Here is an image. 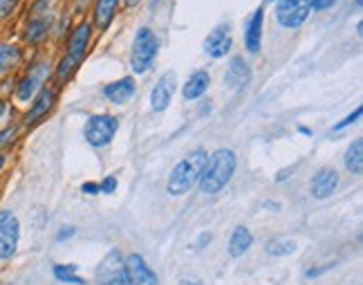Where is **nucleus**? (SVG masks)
Listing matches in <instances>:
<instances>
[{
    "mask_svg": "<svg viewBox=\"0 0 363 285\" xmlns=\"http://www.w3.org/2000/svg\"><path fill=\"white\" fill-rule=\"evenodd\" d=\"M141 3V0H126V5L128 7H135V5H139Z\"/></svg>",
    "mask_w": 363,
    "mask_h": 285,
    "instance_id": "35",
    "label": "nucleus"
},
{
    "mask_svg": "<svg viewBox=\"0 0 363 285\" xmlns=\"http://www.w3.org/2000/svg\"><path fill=\"white\" fill-rule=\"evenodd\" d=\"M343 164H345L347 171L355 173V175H359L363 171V141L361 139H355L352 144L347 146Z\"/></svg>",
    "mask_w": 363,
    "mask_h": 285,
    "instance_id": "22",
    "label": "nucleus"
},
{
    "mask_svg": "<svg viewBox=\"0 0 363 285\" xmlns=\"http://www.w3.org/2000/svg\"><path fill=\"white\" fill-rule=\"evenodd\" d=\"M114 189H117V178H114V175H108V178L99 185V193H114Z\"/></svg>",
    "mask_w": 363,
    "mask_h": 285,
    "instance_id": "28",
    "label": "nucleus"
},
{
    "mask_svg": "<svg viewBox=\"0 0 363 285\" xmlns=\"http://www.w3.org/2000/svg\"><path fill=\"white\" fill-rule=\"evenodd\" d=\"M251 243H254L251 231L247 227H236V231H233L231 238H229V254L233 258H240L242 254H247Z\"/></svg>",
    "mask_w": 363,
    "mask_h": 285,
    "instance_id": "20",
    "label": "nucleus"
},
{
    "mask_svg": "<svg viewBox=\"0 0 363 285\" xmlns=\"http://www.w3.org/2000/svg\"><path fill=\"white\" fill-rule=\"evenodd\" d=\"M81 191H83V193H90V196H95V193H99V185H95V182H85V185L81 187Z\"/></svg>",
    "mask_w": 363,
    "mask_h": 285,
    "instance_id": "32",
    "label": "nucleus"
},
{
    "mask_svg": "<svg viewBox=\"0 0 363 285\" xmlns=\"http://www.w3.org/2000/svg\"><path fill=\"white\" fill-rule=\"evenodd\" d=\"M103 95H106L108 101L117 103V106H121V103H126L135 95V81L131 79V76H126V79L108 83L106 88H103Z\"/></svg>",
    "mask_w": 363,
    "mask_h": 285,
    "instance_id": "17",
    "label": "nucleus"
},
{
    "mask_svg": "<svg viewBox=\"0 0 363 285\" xmlns=\"http://www.w3.org/2000/svg\"><path fill=\"white\" fill-rule=\"evenodd\" d=\"M296 250V243L294 240H271L267 245V252L271 256H287Z\"/></svg>",
    "mask_w": 363,
    "mask_h": 285,
    "instance_id": "25",
    "label": "nucleus"
},
{
    "mask_svg": "<svg viewBox=\"0 0 363 285\" xmlns=\"http://www.w3.org/2000/svg\"><path fill=\"white\" fill-rule=\"evenodd\" d=\"M236 173V153L229 151V149H218L209 160H206L204 168H202V175H200V189L202 193H213L222 191L229 180Z\"/></svg>",
    "mask_w": 363,
    "mask_h": 285,
    "instance_id": "1",
    "label": "nucleus"
},
{
    "mask_svg": "<svg viewBox=\"0 0 363 285\" xmlns=\"http://www.w3.org/2000/svg\"><path fill=\"white\" fill-rule=\"evenodd\" d=\"M312 3L309 0H278L276 3V21L285 30H296L307 21Z\"/></svg>",
    "mask_w": 363,
    "mask_h": 285,
    "instance_id": "6",
    "label": "nucleus"
},
{
    "mask_svg": "<svg viewBox=\"0 0 363 285\" xmlns=\"http://www.w3.org/2000/svg\"><path fill=\"white\" fill-rule=\"evenodd\" d=\"M5 110H7V103H5V101H0V117L5 115Z\"/></svg>",
    "mask_w": 363,
    "mask_h": 285,
    "instance_id": "34",
    "label": "nucleus"
},
{
    "mask_svg": "<svg viewBox=\"0 0 363 285\" xmlns=\"http://www.w3.org/2000/svg\"><path fill=\"white\" fill-rule=\"evenodd\" d=\"M97 281L101 285H128L124 256H121L119 250H110L106 254V258H103L99 269H97Z\"/></svg>",
    "mask_w": 363,
    "mask_h": 285,
    "instance_id": "8",
    "label": "nucleus"
},
{
    "mask_svg": "<svg viewBox=\"0 0 363 285\" xmlns=\"http://www.w3.org/2000/svg\"><path fill=\"white\" fill-rule=\"evenodd\" d=\"M309 3H312V9H316V11H326V9H330L336 0H309Z\"/></svg>",
    "mask_w": 363,
    "mask_h": 285,
    "instance_id": "30",
    "label": "nucleus"
},
{
    "mask_svg": "<svg viewBox=\"0 0 363 285\" xmlns=\"http://www.w3.org/2000/svg\"><path fill=\"white\" fill-rule=\"evenodd\" d=\"M336 187H339V173L334 171V168L326 166V168H319V171L314 173L312 178V196L319 198V200H326L330 198L332 193L336 191Z\"/></svg>",
    "mask_w": 363,
    "mask_h": 285,
    "instance_id": "12",
    "label": "nucleus"
},
{
    "mask_svg": "<svg viewBox=\"0 0 363 285\" xmlns=\"http://www.w3.org/2000/svg\"><path fill=\"white\" fill-rule=\"evenodd\" d=\"M231 28L229 25H218V28L209 34V38L204 41L206 54L213 59H222L227 57V52L231 50Z\"/></svg>",
    "mask_w": 363,
    "mask_h": 285,
    "instance_id": "13",
    "label": "nucleus"
},
{
    "mask_svg": "<svg viewBox=\"0 0 363 285\" xmlns=\"http://www.w3.org/2000/svg\"><path fill=\"white\" fill-rule=\"evenodd\" d=\"M126 267V281L128 285H157L155 272L146 265V261L139 254H131L124 258Z\"/></svg>",
    "mask_w": 363,
    "mask_h": 285,
    "instance_id": "10",
    "label": "nucleus"
},
{
    "mask_svg": "<svg viewBox=\"0 0 363 285\" xmlns=\"http://www.w3.org/2000/svg\"><path fill=\"white\" fill-rule=\"evenodd\" d=\"M72 236H74V227H63L56 234V240H66V238H72Z\"/></svg>",
    "mask_w": 363,
    "mask_h": 285,
    "instance_id": "31",
    "label": "nucleus"
},
{
    "mask_svg": "<svg viewBox=\"0 0 363 285\" xmlns=\"http://www.w3.org/2000/svg\"><path fill=\"white\" fill-rule=\"evenodd\" d=\"M14 7H16V0H0V18H7Z\"/></svg>",
    "mask_w": 363,
    "mask_h": 285,
    "instance_id": "29",
    "label": "nucleus"
},
{
    "mask_svg": "<svg viewBox=\"0 0 363 285\" xmlns=\"http://www.w3.org/2000/svg\"><path fill=\"white\" fill-rule=\"evenodd\" d=\"M160 41L150 28L137 30V36L133 41V57H131V68L135 74H144L150 70L155 57H157Z\"/></svg>",
    "mask_w": 363,
    "mask_h": 285,
    "instance_id": "4",
    "label": "nucleus"
},
{
    "mask_svg": "<svg viewBox=\"0 0 363 285\" xmlns=\"http://www.w3.org/2000/svg\"><path fill=\"white\" fill-rule=\"evenodd\" d=\"M263 23H265V9L258 7L251 18L244 25V45L251 52V54H258V50H261V43H263Z\"/></svg>",
    "mask_w": 363,
    "mask_h": 285,
    "instance_id": "14",
    "label": "nucleus"
},
{
    "mask_svg": "<svg viewBox=\"0 0 363 285\" xmlns=\"http://www.w3.org/2000/svg\"><path fill=\"white\" fill-rule=\"evenodd\" d=\"M54 277L70 285H85L81 277H76V265H54Z\"/></svg>",
    "mask_w": 363,
    "mask_h": 285,
    "instance_id": "24",
    "label": "nucleus"
},
{
    "mask_svg": "<svg viewBox=\"0 0 363 285\" xmlns=\"http://www.w3.org/2000/svg\"><path fill=\"white\" fill-rule=\"evenodd\" d=\"M90 32H93L90 23H81L79 28L72 32L66 57H63V61L59 63V68H56V79L59 81H66L68 76L76 70V66L83 61L88 43H90Z\"/></svg>",
    "mask_w": 363,
    "mask_h": 285,
    "instance_id": "3",
    "label": "nucleus"
},
{
    "mask_svg": "<svg viewBox=\"0 0 363 285\" xmlns=\"http://www.w3.org/2000/svg\"><path fill=\"white\" fill-rule=\"evenodd\" d=\"M20 223L11 211H0V261H9L18 250Z\"/></svg>",
    "mask_w": 363,
    "mask_h": 285,
    "instance_id": "7",
    "label": "nucleus"
},
{
    "mask_svg": "<svg viewBox=\"0 0 363 285\" xmlns=\"http://www.w3.org/2000/svg\"><path fill=\"white\" fill-rule=\"evenodd\" d=\"M117 128H119V120L112 117V115H93V117H88L85 122L83 135L90 146L101 149L110 144Z\"/></svg>",
    "mask_w": 363,
    "mask_h": 285,
    "instance_id": "5",
    "label": "nucleus"
},
{
    "mask_svg": "<svg viewBox=\"0 0 363 285\" xmlns=\"http://www.w3.org/2000/svg\"><path fill=\"white\" fill-rule=\"evenodd\" d=\"M276 3H278V0H276Z\"/></svg>",
    "mask_w": 363,
    "mask_h": 285,
    "instance_id": "37",
    "label": "nucleus"
},
{
    "mask_svg": "<svg viewBox=\"0 0 363 285\" xmlns=\"http://www.w3.org/2000/svg\"><path fill=\"white\" fill-rule=\"evenodd\" d=\"M361 112H363V110H361V108H357V110H355L352 115H347V117H345V120H343L341 124H336V126H334V131H343V128H347L350 124H355V122H357V120L361 117Z\"/></svg>",
    "mask_w": 363,
    "mask_h": 285,
    "instance_id": "27",
    "label": "nucleus"
},
{
    "mask_svg": "<svg viewBox=\"0 0 363 285\" xmlns=\"http://www.w3.org/2000/svg\"><path fill=\"white\" fill-rule=\"evenodd\" d=\"M20 61V52L18 47L9 45V43H0V74H7L9 70H14Z\"/></svg>",
    "mask_w": 363,
    "mask_h": 285,
    "instance_id": "23",
    "label": "nucleus"
},
{
    "mask_svg": "<svg viewBox=\"0 0 363 285\" xmlns=\"http://www.w3.org/2000/svg\"><path fill=\"white\" fill-rule=\"evenodd\" d=\"M206 160H209V155H206L204 149H196L189 155H184L171 171V175H168L166 191L171 193V196H184V193H189L193 185L200 180Z\"/></svg>",
    "mask_w": 363,
    "mask_h": 285,
    "instance_id": "2",
    "label": "nucleus"
},
{
    "mask_svg": "<svg viewBox=\"0 0 363 285\" xmlns=\"http://www.w3.org/2000/svg\"><path fill=\"white\" fill-rule=\"evenodd\" d=\"M179 285H202V281L200 279H184Z\"/></svg>",
    "mask_w": 363,
    "mask_h": 285,
    "instance_id": "33",
    "label": "nucleus"
},
{
    "mask_svg": "<svg viewBox=\"0 0 363 285\" xmlns=\"http://www.w3.org/2000/svg\"><path fill=\"white\" fill-rule=\"evenodd\" d=\"M5 160H7V158H5L3 153H0V171H3V166H5Z\"/></svg>",
    "mask_w": 363,
    "mask_h": 285,
    "instance_id": "36",
    "label": "nucleus"
},
{
    "mask_svg": "<svg viewBox=\"0 0 363 285\" xmlns=\"http://www.w3.org/2000/svg\"><path fill=\"white\" fill-rule=\"evenodd\" d=\"M117 7H119V0H97L95 5V25L99 30H108L110 23L117 14Z\"/></svg>",
    "mask_w": 363,
    "mask_h": 285,
    "instance_id": "21",
    "label": "nucleus"
},
{
    "mask_svg": "<svg viewBox=\"0 0 363 285\" xmlns=\"http://www.w3.org/2000/svg\"><path fill=\"white\" fill-rule=\"evenodd\" d=\"M49 23L52 18L47 14H36L30 23H28V28H25V43H30V45H36V43H41L43 38L47 36L49 32Z\"/></svg>",
    "mask_w": 363,
    "mask_h": 285,
    "instance_id": "19",
    "label": "nucleus"
},
{
    "mask_svg": "<svg viewBox=\"0 0 363 285\" xmlns=\"http://www.w3.org/2000/svg\"><path fill=\"white\" fill-rule=\"evenodd\" d=\"M52 106H54V90L41 88V93L36 95L34 106L28 110V115H25V124H34V122H38L41 117H45Z\"/></svg>",
    "mask_w": 363,
    "mask_h": 285,
    "instance_id": "18",
    "label": "nucleus"
},
{
    "mask_svg": "<svg viewBox=\"0 0 363 285\" xmlns=\"http://www.w3.org/2000/svg\"><path fill=\"white\" fill-rule=\"evenodd\" d=\"M49 74V66L43 61V63H36V66L30 68V72L23 76L18 81V88H16V99L18 101H30L32 97H36L41 93V88L47 79Z\"/></svg>",
    "mask_w": 363,
    "mask_h": 285,
    "instance_id": "9",
    "label": "nucleus"
},
{
    "mask_svg": "<svg viewBox=\"0 0 363 285\" xmlns=\"http://www.w3.org/2000/svg\"><path fill=\"white\" fill-rule=\"evenodd\" d=\"M209 83H211V76L206 70H198V72H193L184 88H182V95H184L186 101H193V99H200L206 90H209Z\"/></svg>",
    "mask_w": 363,
    "mask_h": 285,
    "instance_id": "16",
    "label": "nucleus"
},
{
    "mask_svg": "<svg viewBox=\"0 0 363 285\" xmlns=\"http://www.w3.org/2000/svg\"><path fill=\"white\" fill-rule=\"evenodd\" d=\"M16 133H18V126H7L5 131H0V149L11 144L14 137H16Z\"/></svg>",
    "mask_w": 363,
    "mask_h": 285,
    "instance_id": "26",
    "label": "nucleus"
},
{
    "mask_svg": "<svg viewBox=\"0 0 363 285\" xmlns=\"http://www.w3.org/2000/svg\"><path fill=\"white\" fill-rule=\"evenodd\" d=\"M175 86H177L175 72H166L162 79L155 83L153 93H150V106L155 112H164L168 108V103H171L173 93H175Z\"/></svg>",
    "mask_w": 363,
    "mask_h": 285,
    "instance_id": "11",
    "label": "nucleus"
},
{
    "mask_svg": "<svg viewBox=\"0 0 363 285\" xmlns=\"http://www.w3.org/2000/svg\"><path fill=\"white\" fill-rule=\"evenodd\" d=\"M251 81V68H249V63L236 57V59H231L229 63V68H227V74H225V83L231 88V90H242L244 86H249Z\"/></svg>",
    "mask_w": 363,
    "mask_h": 285,
    "instance_id": "15",
    "label": "nucleus"
}]
</instances>
